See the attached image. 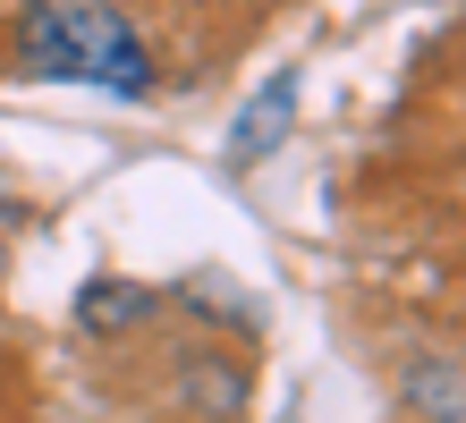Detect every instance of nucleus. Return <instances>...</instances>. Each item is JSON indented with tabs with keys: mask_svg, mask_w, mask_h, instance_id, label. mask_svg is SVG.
Instances as JSON below:
<instances>
[{
	"mask_svg": "<svg viewBox=\"0 0 466 423\" xmlns=\"http://www.w3.org/2000/svg\"><path fill=\"white\" fill-rule=\"evenodd\" d=\"M17 60L51 85H94V94H153V51L119 0H25L17 9Z\"/></svg>",
	"mask_w": 466,
	"mask_h": 423,
	"instance_id": "obj_1",
	"label": "nucleus"
},
{
	"mask_svg": "<svg viewBox=\"0 0 466 423\" xmlns=\"http://www.w3.org/2000/svg\"><path fill=\"white\" fill-rule=\"evenodd\" d=\"M289 110H297V76H271L263 94L246 102V119H238V136H229V153H238V161H255V153L271 145V136L289 127Z\"/></svg>",
	"mask_w": 466,
	"mask_h": 423,
	"instance_id": "obj_2",
	"label": "nucleus"
}]
</instances>
